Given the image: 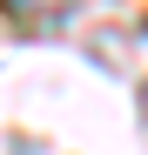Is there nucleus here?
Here are the masks:
<instances>
[{"instance_id": "obj_1", "label": "nucleus", "mask_w": 148, "mask_h": 155, "mask_svg": "<svg viewBox=\"0 0 148 155\" xmlns=\"http://www.w3.org/2000/svg\"><path fill=\"white\" fill-rule=\"evenodd\" d=\"M141 115H148V88H141Z\"/></svg>"}]
</instances>
